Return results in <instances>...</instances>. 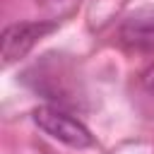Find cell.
<instances>
[{
    "label": "cell",
    "instance_id": "cell-2",
    "mask_svg": "<svg viewBox=\"0 0 154 154\" xmlns=\"http://www.w3.org/2000/svg\"><path fill=\"white\" fill-rule=\"evenodd\" d=\"M55 26H58V22H46V19L17 22V24L5 26V31H2V63L10 65V63L24 58L38 43V38L51 34Z\"/></svg>",
    "mask_w": 154,
    "mask_h": 154
},
{
    "label": "cell",
    "instance_id": "cell-3",
    "mask_svg": "<svg viewBox=\"0 0 154 154\" xmlns=\"http://www.w3.org/2000/svg\"><path fill=\"white\" fill-rule=\"evenodd\" d=\"M120 38L130 48L154 53V10H140L130 14L120 26Z\"/></svg>",
    "mask_w": 154,
    "mask_h": 154
},
{
    "label": "cell",
    "instance_id": "cell-4",
    "mask_svg": "<svg viewBox=\"0 0 154 154\" xmlns=\"http://www.w3.org/2000/svg\"><path fill=\"white\" fill-rule=\"evenodd\" d=\"M140 84H142L149 94H154V60L142 70V75H140Z\"/></svg>",
    "mask_w": 154,
    "mask_h": 154
},
{
    "label": "cell",
    "instance_id": "cell-1",
    "mask_svg": "<svg viewBox=\"0 0 154 154\" xmlns=\"http://www.w3.org/2000/svg\"><path fill=\"white\" fill-rule=\"evenodd\" d=\"M31 118L46 135H51L53 140H58V142H63L72 149H87V147L94 144V135L89 132V128L84 123H79L77 118H72L70 113L60 111V108L38 106Z\"/></svg>",
    "mask_w": 154,
    "mask_h": 154
}]
</instances>
